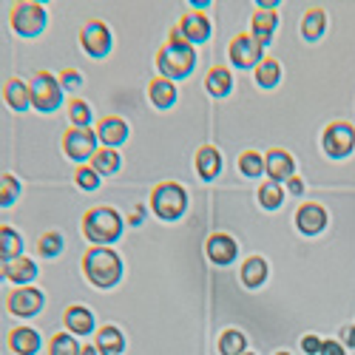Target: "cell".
I'll use <instances>...</instances> for the list:
<instances>
[{
  "label": "cell",
  "instance_id": "cell-1",
  "mask_svg": "<svg viewBox=\"0 0 355 355\" xmlns=\"http://www.w3.org/2000/svg\"><path fill=\"white\" fill-rule=\"evenodd\" d=\"M193 63H196V51L193 46L180 35V28H171V37L168 43L157 51V69H159V77L165 80H182L193 71Z\"/></svg>",
  "mask_w": 355,
  "mask_h": 355
},
{
  "label": "cell",
  "instance_id": "cell-2",
  "mask_svg": "<svg viewBox=\"0 0 355 355\" xmlns=\"http://www.w3.org/2000/svg\"><path fill=\"white\" fill-rule=\"evenodd\" d=\"M83 273L94 287H114L123 276V261L114 250H108L103 245H94L83 256Z\"/></svg>",
  "mask_w": 355,
  "mask_h": 355
},
{
  "label": "cell",
  "instance_id": "cell-3",
  "mask_svg": "<svg viewBox=\"0 0 355 355\" xmlns=\"http://www.w3.org/2000/svg\"><path fill=\"white\" fill-rule=\"evenodd\" d=\"M83 233H85L88 242L105 248V245L120 239L123 219L114 208H92V211H85V216H83Z\"/></svg>",
  "mask_w": 355,
  "mask_h": 355
},
{
  "label": "cell",
  "instance_id": "cell-4",
  "mask_svg": "<svg viewBox=\"0 0 355 355\" xmlns=\"http://www.w3.org/2000/svg\"><path fill=\"white\" fill-rule=\"evenodd\" d=\"M151 208L159 219L165 222H173V219H180L188 208V193L182 185H176V182H159L154 191H151Z\"/></svg>",
  "mask_w": 355,
  "mask_h": 355
},
{
  "label": "cell",
  "instance_id": "cell-5",
  "mask_svg": "<svg viewBox=\"0 0 355 355\" xmlns=\"http://www.w3.org/2000/svg\"><path fill=\"white\" fill-rule=\"evenodd\" d=\"M49 17L46 9L35 0H20V3L12 6V28L23 37H37L43 28H46Z\"/></svg>",
  "mask_w": 355,
  "mask_h": 355
},
{
  "label": "cell",
  "instance_id": "cell-6",
  "mask_svg": "<svg viewBox=\"0 0 355 355\" xmlns=\"http://www.w3.org/2000/svg\"><path fill=\"white\" fill-rule=\"evenodd\" d=\"M28 88H32V105L43 114L60 108L63 103V88H60V80H57L54 74L49 71H37L32 77V83H28Z\"/></svg>",
  "mask_w": 355,
  "mask_h": 355
},
{
  "label": "cell",
  "instance_id": "cell-7",
  "mask_svg": "<svg viewBox=\"0 0 355 355\" xmlns=\"http://www.w3.org/2000/svg\"><path fill=\"white\" fill-rule=\"evenodd\" d=\"M321 145H324V151H327V157H333V159L349 157V151L355 148V128L349 123H330L324 128Z\"/></svg>",
  "mask_w": 355,
  "mask_h": 355
},
{
  "label": "cell",
  "instance_id": "cell-8",
  "mask_svg": "<svg viewBox=\"0 0 355 355\" xmlns=\"http://www.w3.org/2000/svg\"><path fill=\"white\" fill-rule=\"evenodd\" d=\"M97 139H100V137H97L92 128H69V131L63 134V151H66L69 159H77V162L92 159V157L100 151Z\"/></svg>",
  "mask_w": 355,
  "mask_h": 355
},
{
  "label": "cell",
  "instance_id": "cell-9",
  "mask_svg": "<svg viewBox=\"0 0 355 355\" xmlns=\"http://www.w3.org/2000/svg\"><path fill=\"white\" fill-rule=\"evenodd\" d=\"M80 43L92 57H105L111 51V32L103 20H88L80 28Z\"/></svg>",
  "mask_w": 355,
  "mask_h": 355
},
{
  "label": "cell",
  "instance_id": "cell-10",
  "mask_svg": "<svg viewBox=\"0 0 355 355\" xmlns=\"http://www.w3.org/2000/svg\"><path fill=\"white\" fill-rule=\"evenodd\" d=\"M230 60H233V66H239V69H253V66H259L264 57H261V46L253 40V35H236L233 40H230Z\"/></svg>",
  "mask_w": 355,
  "mask_h": 355
},
{
  "label": "cell",
  "instance_id": "cell-11",
  "mask_svg": "<svg viewBox=\"0 0 355 355\" xmlns=\"http://www.w3.org/2000/svg\"><path fill=\"white\" fill-rule=\"evenodd\" d=\"M6 307H9V313L28 318V315L40 313V307H43V293L35 290V287H17V290H12V293L6 295Z\"/></svg>",
  "mask_w": 355,
  "mask_h": 355
},
{
  "label": "cell",
  "instance_id": "cell-12",
  "mask_svg": "<svg viewBox=\"0 0 355 355\" xmlns=\"http://www.w3.org/2000/svg\"><path fill=\"white\" fill-rule=\"evenodd\" d=\"M264 171L270 173V182H284V180H293V171H295V162L287 151L282 148H270L268 157H264Z\"/></svg>",
  "mask_w": 355,
  "mask_h": 355
},
{
  "label": "cell",
  "instance_id": "cell-13",
  "mask_svg": "<svg viewBox=\"0 0 355 355\" xmlns=\"http://www.w3.org/2000/svg\"><path fill=\"white\" fill-rule=\"evenodd\" d=\"M180 35L188 40V43H205L211 37V20L205 17L202 12H188V15H182V20H180Z\"/></svg>",
  "mask_w": 355,
  "mask_h": 355
},
{
  "label": "cell",
  "instance_id": "cell-14",
  "mask_svg": "<svg viewBox=\"0 0 355 355\" xmlns=\"http://www.w3.org/2000/svg\"><path fill=\"white\" fill-rule=\"evenodd\" d=\"M276 26H279V15L276 9H256L253 12V20H250V28H253V40L264 49L270 40H273V32H276Z\"/></svg>",
  "mask_w": 355,
  "mask_h": 355
},
{
  "label": "cell",
  "instance_id": "cell-15",
  "mask_svg": "<svg viewBox=\"0 0 355 355\" xmlns=\"http://www.w3.org/2000/svg\"><path fill=\"white\" fill-rule=\"evenodd\" d=\"M295 225H299L302 233L315 236V233L324 230V225H327V211H324L321 205H315V202H307V205H302V208L295 211Z\"/></svg>",
  "mask_w": 355,
  "mask_h": 355
},
{
  "label": "cell",
  "instance_id": "cell-16",
  "mask_svg": "<svg viewBox=\"0 0 355 355\" xmlns=\"http://www.w3.org/2000/svg\"><path fill=\"white\" fill-rule=\"evenodd\" d=\"M97 137H100V142H105V148H116V145L125 142L128 125H125L123 116H103L97 123Z\"/></svg>",
  "mask_w": 355,
  "mask_h": 355
},
{
  "label": "cell",
  "instance_id": "cell-17",
  "mask_svg": "<svg viewBox=\"0 0 355 355\" xmlns=\"http://www.w3.org/2000/svg\"><path fill=\"white\" fill-rule=\"evenodd\" d=\"M205 250H208L214 264H230L236 259V253H239V248H236V242L227 233H214L208 239V245H205Z\"/></svg>",
  "mask_w": 355,
  "mask_h": 355
},
{
  "label": "cell",
  "instance_id": "cell-18",
  "mask_svg": "<svg viewBox=\"0 0 355 355\" xmlns=\"http://www.w3.org/2000/svg\"><path fill=\"white\" fill-rule=\"evenodd\" d=\"M3 276L20 287H26L28 282H32L37 276V264L32 259H26V256H17L12 261H3Z\"/></svg>",
  "mask_w": 355,
  "mask_h": 355
},
{
  "label": "cell",
  "instance_id": "cell-19",
  "mask_svg": "<svg viewBox=\"0 0 355 355\" xmlns=\"http://www.w3.org/2000/svg\"><path fill=\"white\" fill-rule=\"evenodd\" d=\"M222 171V157L214 145H202L199 151H196V173L202 176V180H216Z\"/></svg>",
  "mask_w": 355,
  "mask_h": 355
},
{
  "label": "cell",
  "instance_id": "cell-20",
  "mask_svg": "<svg viewBox=\"0 0 355 355\" xmlns=\"http://www.w3.org/2000/svg\"><path fill=\"white\" fill-rule=\"evenodd\" d=\"M63 321H66L69 333H74V336H88V333L94 330V315H92V310H85V307H80V304L69 307V310L63 313Z\"/></svg>",
  "mask_w": 355,
  "mask_h": 355
},
{
  "label": "cell",
  "instance_id": "cell-21",
  "mask_svg": "<svg viewBox=\"0 0 355 355\" xmlns=\"http://www.w3.org/2000/svg\"><path fill=\"white\" fill-rule=\"evenodd\" d=\"M9 347L17 352V355H35L40 349V336L32 330V327H15L9 333Z\"/></svg>",
  "mask_w": 355,
  "mask_h": 355
},
{
  "label": "cell",
  "instance_id": "cell-22",
  "mask_svg": "<svg viewBox=\"0 0 355 355\" xmlns=\"http://www.w3.org/2000/svg\"><path fill=\"white\" fill-rule=\"evenodd\" d=\"M3 97H6V103H9L15 111H26L28 105H32V88H28L23 80L12 77V80H6V85H3Z\"/></svg>",
  "mask_w": 355,
  "mask_h": 355
},
{
  "label": "cell",
  "instance_id": "cell-23",
  "mask_svg": "<svg viewBox=\"0 0 355 355\" xmlns=\"http://www.w3.org/2000/svg\"><path fill=\"white\" fill-rule=\"evenodd\" d=\"M148 97H151V103L157 105V108H171L173 103H176V88H173V83L171 80H165V77H154L151 83H148Z\"/></svg>",
  "mask_w": 355,
  "mask_h": 355
},
{
  "label": "cell",
  "instance_id": "cell-24",
  "mask_svg": "<svg viewBox=\"0 0 355 355\" xmlns=\"http://www.w3.org/2000/svg\"><path fill=\"white\" fill-rule=\"evenodd\" d=\"M94 347H97L103 355H120V352L125 349V338H123V333L116 330V327H103V330L97 333Z\"/></svg>",
  "mask_w": 355,
  "mask_h": 355
},
{
  "label": "cell",
  "instance_id": "cell-25",
  "mask_svg": "<svg viewBox=\"0 0 355 355\" xmlns=\"http://www.w3.org/2000/svg\"><path fill=\"white\" fill-rule=\"evenodd\" d=\"M324 28H327V15H324V9H318V6L307 9V15L302 20V35L307 40H318L324 35Z\"/></svg>",
  "mask_w": 355,
  "mask_h": 355
},
{
  "label": "cell",
  "instance_id": "cell-26",
  "mask_svg": "<svg viewBox=\"0 0 355 355\" xmlns=\"http://www.w3.org/2000/svg\"><path fill=\"white\" fill-rule=\"evenodd\" d=\"M230 85H233V77L225 66H214L208 71V77H205V88L214 94V97H225L230 92Z\"/></svg>",
  "mask_w": 355,
  "mask_h": 355
},
{
  "label": "cell",
  "instance_id": "cell-27",
  "mask_svg": "<svg viewBox=\"0 0 355 355\" xmlns=\"http://www.w3.org/2000/svg\"><path fill=\"white\" fill-rule=\"evenodd\" d=\"M264 279H268V261H264L261 256H250L242 264V282H245V287H259Z\"/></svg>",
  "mask_w": 355,
  "mask_h": 355
},
{
  "label": "cell",
  "instance_id": "cell-28",
  "mask_svg": "<svg viewBox=\"0 0 355 355\" xmlns=\"http://www.w3.org/2000/svg\"><path fill=\"white\" fill-rule=\"evenodd\" d=\"M279 80H282L279 60H273V57H264V60L256 66V83L261 88H273V85H279Z\"/></svg>",
  "mask_w": 355,
  "mask_h": 355
},
{
  "label": "cell",
  "instance_id": "cell-29",
  "mask_svg": "<svg viewBox=\"0 0 355 355\" xmlns=\"http://www.w3.org/2000/svg\"><path fill=\"white\" fill-rule=\"evenodd\" d=\"M92 168L97 173H116L120 171V154L114 148H100V151L92 157Z\"/></svg>",
  "mask_w": 355,
  "mask_h": 355
},
{
  "label": "cell",
  "instance_id": "cell-30",
  "mask_svg": "<svg viewBox=\"0 0 355 355\" xmlns=\"http://www.w3.org/2000/svg\"><path fill=\"white\" fill-rule=\"evenodd\" d=\"M245 347H248V341L239 330H225L222 338H219V352L222 355H245Z\"/></svg>",
  "mask_w": 355,
  "mask_h": 355
},
{
  "label": "cell",
  "instance_id": "cell-31",
  "mask_svg": "<svg viewBox=\"0 0 355 355\" xmlns=\"http://www.w3.org/2000/svg\"><path fill=\"white\" fill-rule=\"evenodd\" d=\"M80 344L74 341V336H69V333H57V336H51V341H49V355H80Z\"/></svg>",
  "mask_w": 355,
  "mask_h": 355
},
{
  "label": "cell",
  "instance_id": "cell-32",
  "mask_svg": "<svg viewBox=\"0 0 355 355\" xmlns=\"http://www.w3.org/2000/svg\"><path fill=\"white\" fill-rule=\"evenodd\" d=\"M69 120H71V128H88L92 125V108H88L85 100L74 97L69 103Z\"/></svg>",
  "mask_w": 355,
  "mask_h": 355
},
{
  "label": "cell",
  "instance_id": "cell-33",
  "mask_svg": "<svg viewBox=\"0 0 355 355\" xmlns=\"http://www.w3.org/2000/svg\"><path fill=\"white\" fill-rule=\"evenodd\" d=\"M282 199H284V191H282L279 182H264V185L259 188V202H261V208L276 211L279 205H282Z\"/></svg>",
  "mask_w": 355,
  "mask_h": 355
},
{
  "label": "cell",
  "instance_id": "cell-34",
  "mask_svg": "<svg viewBox=\"0 0 355 355\" xmlns=\"http://www.w3.org/2000/svg\"><path fill=\"white\" fill-rule=\"evenodd\" d=\"M0 239H3V261H12V259H17L20 256V248H23V242H20V236L9 227V225H3L0 227Z\"/></svg>",
  "mask_w": 355,
  "mask_h": 355
},
{
  "label": "cell",
  "instance_id": "cell-35",
  "mask_svg": "<svg viewBox=\"0 0 355 355\" xmlns=\"http://www.w3.org/2000/svg\"><path fill=\"white\" fill-rule=\"evenodd\" d=\"M37 250H40V256H46V259H54L57 253L63 250V236L57 233V230L43 233L40 239H37Z\"/></svg>",
  "mask_w": 355,
  "mask_h": 355
},
{
  "label": "cell",
  "instance_id": "cell-36",
  "mask_svg": "<svg viewBox=\"0 0 355 355\" xmlns=\"http://www.w3.org/2000/svg\"><path fill=\"white\" fill-rule=\"evenodd\" d=\"M239 168H242V173H245V176L256 180V176H261V173H264V157H261V154H256V151H245V154L239 157Z\"/></svg>",
  "mask_w": 355,
  "mask_h": 355
},
{
  "label": "cell",
  "instance_id": "cell-37",
  "mask_svg": "<svg viewBox=\"0 0 355 355\" xmlns=\"http://www.w3.org/2000/svg\"><path fill=\"white\" fill-rule=\"evenodd\" d=\"M74 182H77L83 191H94V188H100V173H97L92 165H80V168L74 171Z\"/></svg>",
  "mask_w": 355,
  "mask_h": 355
},
{
  "label": "cell",
  "instance_id": "cell-38",
  "mask_svg": "<svg viewBox=\"0 0 355 355\" xmlns=\"http://www.w3.org/2000/svg\"><path fill=\"white\" fill-rule=\"evenodd\" d=\"M17 193H20L17 180H15L12 173H3V180H0V205H3V208H9V205L17 199Z\"/></svg>",
  "mask_w": 355,
  "mask_h": 355
},
{
  "label": "cell",
  "instance_id": "cell-39",
  "mask_svg": "<svg viewBox=\"0 0 355 355\" xmlns=\"http://www.w3.org/2000/svg\"><path fill=\"white\" fill-rule=\"evenodd\" d=\"M80 83H83V77L74 69L60 71V88H69V92H74V88H80Z\"/></svg>",
  "mask_w": 355,
  "mask_h": 355
},
{
  "label": "cell",
  "instance_id": "cell-40",
  "mask_svg": "<svg viewBox=\"0 0 355 355\" xmlns=\"http://www.w3.org/2000/svg\"><path fill=\"white\" fill-rule=\"evenodd\" d=\"M302 349H304L307 355H315V352H321V341H318L315 336H304V338H302Z\"/></svg>",
  "mask_w": 355,
  "mask_h": 355
},
{
  "label": "cell",
  "instance_id": "cell-41",
  "mask_svg": "<svg viewBox=\"0 0 355 355\" xmlns=\"http://www.w3.org/2000/svg\"><path fill=\"white\" fill-rule=\"evenodd\" d=\"M321 355H347L338 341H321Z\"/></svg>",
  "mask_w": 355,
  "mask_h": 355
},
{
  "label": "cell",
  "instance_id": "cell-42",
  "mask_svg": "<svg viewBox=\"0 0 355 355\" xmlns=\"http://www.w3.org/2000/svg\"><path fill=\"white\" fill-rule=\"evenodd\" d=\"M287 188H290V193H295V196L304 193V182L299 180V176H293V180H287Z\"/></svg>",
  "mask_w": 355,
  "mask_h": 355
},
{
  "label": "cell",
  "instance_id": "cell-43",
  "mask_svg": "<svg viewBox=\"0 0 355 355\" xmlns=\"http://www.w3.org/2000/svg\"><path fill=\"white\" fill-rule=\"evenodd\" d=\"M341 341L347 347H355V327H341Z\"/></svg>",
  "mask_w": 355,
  "mask_h": 355
},
{
  "label": "cell",
  "instance_id": "cell-44",
  "mask_svg": "<svg viewBox=\"0 0 355 355\" xmlns=\"http://www.w3.org/2000/svg\"><path fill=\"white\" fill-rule=\"evenodd\" d=\"M259 9H276V0H259Z\"/></svg>",
  "mask_w": 355,
  "mask_h": 355
},
{
  "label": "cell",
  "instance_id": "cell-45",
  "mask_svg": "<svg viewBox=\"0 0 355 355\" xmlns=\"http://www.w3.org/2000/svg\"><path fill=\"white\" fill-rule=\"evenodd\" d=\"M142 222V208H137L134 214H131V225H139Z\"/></svg>",
  "mask_w": 355,
  "mask_h": 355
},
{
  "label": "cell",
  "instance_id": "cell-46",
  "mask_svg": "<svg viewBox=\"0 0 355 355\" xmlns=\"http://www.w3.org/2000/svg\"><path fill=\"white\" fill-rule=\"evenodd\" d=\"M97 352H100V349H97V347H92V344L80 349V355H97Z\"/></svg>",
  "mask_w": 355,
  "mask_h": 355
},
{
  "label": "cell",
  "instance_id": "cell-47",
  "mask_svg": "<svg viewBox=\"0 0 355 355\" xmlns=\"http://www.w3.org/2000/svg\"><path fill=\"white\" fill-rule=\"evenodd\" d=\"M276 355H290V352H276Z\"/></svg>",
  "mask_w": 355,
  "mask_h": 355
},
{
  "label": "cell",
  "instance_id": "cell-48",
  "mask_svg": "<svg viewBox=\"0 0 355 355\" xmlns=\"http://www.w3.org/2000/svg\"><path fill=\"white\" fill-rule=\"evenodd\" d=\"M245 355H253V352H245Z\"/></svg>",
  "mask_w": 355,
  "mask_h": 355
}]
</instances>
